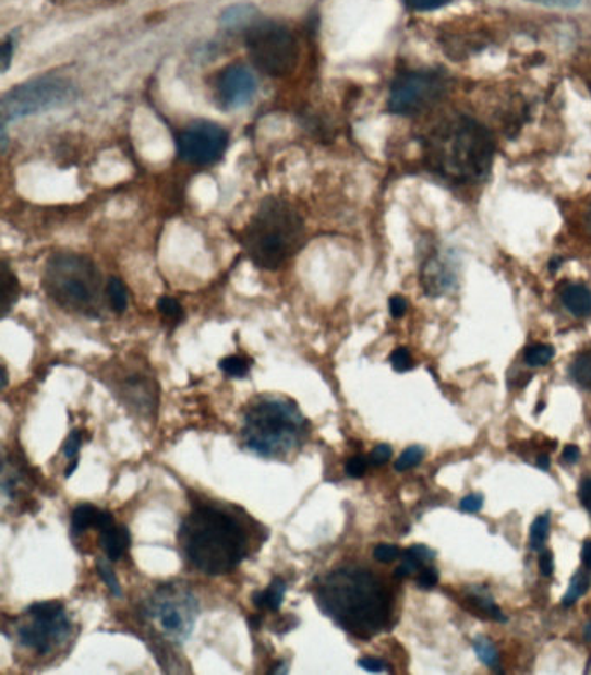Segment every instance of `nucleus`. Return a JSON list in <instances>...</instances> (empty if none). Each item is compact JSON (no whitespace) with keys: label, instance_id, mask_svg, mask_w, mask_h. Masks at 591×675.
<instances>
[{"label":"nucleus","instance_id":"393cba45","mask_svg":"<svg viewBox=\"0 0 591 675\" xmlns=\"http://www.w3.org/2000/svg\"><path fill=\"white\" fill-rule=\"evenodd\" d=\"M555 349L548 345H532L526 349L524 360L529 366H545L554 360Z\"/></svg>","mask_w":591,"mask_h":675},{"label":"nucleus","instance_id":"7c9ffc66","mask_svg":"<svg viewBox=\"0 0 591 675\" xmlns=\"http://www.w3.org/2000/svg\"><path fill=\"white\" fill-rule=\"evenodd\" d=\"M390 365L399 374H405L408 370L413 369V358H411L410 351L406 348H397L393 354H390Z\"/></svg>","mask_w":591,"mask_h":675},{"label":"nucleus","instance_id":"2f4dec72","mask_svg":"<svg viewBox=\"0 0 591 675\" xmlns=\"http://www.w3.org/2000/svg\"><path fill=\"white\" fill-rule=\"evenodd\" d=\"M82 448V433L79 430H73L67 442L63 445V454L67 459L73 460L79 457V451Z\"/></svg>","mask_w":591,"mask_h":675},{"label":"nucleus","instance_id":"2eb2a0df","mask_svg":"<svg viewBox=\"0 0 591 675\" xmlns=\"http://www.w3.org/2000/svg\"><path fill=\"white\" fill-rule=\"evenodd\" d=\"M562 302L570 315L578 316V318L591 316V290L583 284L567 285L562 292Z\"/></svg>","mask_w":591,"mask_h":675},{"label":"nucleus","instance_id":"f03ea898","mask_svg":"<svg viewBox=\"0 0 591 675\" xmlns=\"http://www.w3.org/2000/svg\"><path fill=\"white\" fill-rule=\"evenodd\" d=\"M425 149L432 172L451 183H478L490 174L493 166L491 132L465 116L439 123L429 136Z\"/></svg>","mask_w":591,"mask_h":675},{"label":"nucleus","instance_id":"cd10ccee","mask_svg":"<svg viewBox=\"0 0 591 675\" xmlns=\"http://www.w3.org/2000/svg\"><path fill=\"white\" fill-rule=\"evenodd\" d=\"M473 648H475L479 660H482L486 665H491V667H496V665H498L499 654L490 639H486V637H478V639L473 641Z\"/></svg>","mask_w":591,"mask_h":675},{"label":"nucleus","instance_id":"f8f14e48","mask_svg":"<svg viewBox=\"0 0 591 675\" xmlns=\"http://www.w3.org/2000/svg\"><path fill=\"white\" fill-rule=\"evenodd\" d=\"M155 612L161 629L176 639H186L196 620V601L191 595L176 592L172 586L164 587L155 601Z\"/></svg>","mask_w":591,"mask_h":675},{"label":"nucleus","instance_id":"864d4df0","mask_svg":"<svg viewBox=\"0 0 591 675\" xmlns=\"http://www.w3.org/2000/svg\"><path fill=\"white\" fill-rule=\"evenodd\" d=\"M584 639H587V641H591V622L590 624H587V627H584Z\"/></svg>","mask_w":591,"mask_h":675},{"label":"nucleus","instance_id":"79ce46f5","mask_svg":"<svg viewBox=\"0 0 591 675\" xmlns=\"http://www.w3.org/2000/svg\"><path fill=\"white\" fill-rule=\"evenodd\" d=\"M389 310L394 318H402L408 311V301L402 296H394L389 301Z\"/></svg>","mask_w":591,"mask_h":675},{"label":"nucleus","instance_id":"a19ab883","mask_svg":"<svg viewBox=\"0 0 591 675\" xmlns=\"http://www.w3.org/2000/svg\"><path fill=\"white\" fill-rule=\"evenodd\" d=\"M14 46H16L14 35H9L8 39L4 40V46H2V72H8L9 64L13 60Z\"/></svg>","mask_w":591,"mask_h":675},{"label":"nucleus","instance_id":"58836bf2","mask_svg":"<svg viewBox=\"0 0 591 675\" xmlns=\"http://www.w3.org/2000/svg\"><path fill=\"white\" fill-rule=\"evenodd\" d=\"M451 0H408V4L417 11H435L448 5Z\"/></svg>","mask_w":591,"mask_h":675},{"label":"nucleus","instance_id":"7ed1b4c3","mask_svg":"<svg viewBox=\"0 0 591 675\" xmlns=\"http://www.w3.org/2000/svg\"><path fill=\"white\" fill-rule=\"evenodd\" d=\"M179 540L191 563L212 577L231 574L246 554L245 531L212 507H200L182 522Z\"/></svg>","mask_w":591,"mask_h":675},{"label":"nucleus","instance_id":"ea45409f","mask_svg":"<svg viewBox=\"0 0 591 675\" xmlns=\"http://www.w3.org/2000/svg\"><path fill=\"white\" fill-rule=\"evenodd\" d=\"M408 551L420 561V565L422 566L431 565L432 561L435 559L434 551L425 547V545H413V547L408 549Z\"/></svg>","mask_w":591,"mask_h":675},{"label":"nucleus","instance_id":"09e8293b","mask_svg":"<svg viewBox=\"0 0 591 675\" xmlns=\"http://www.w3.org/2000/svg\"><path fill=\"white\" fill-rule=\"evenodd\" d=\"M246 622H249L250 629H254V630L261 629V625H263V618H261V616H257V615L249 616V620Z\"/></svg>","mask_w":591,"mask_h":675},{"label":"nucleus","instance_id":"473e14b6","mask_svg":"<svg viewBox=\"0 0 591 675\" xmlns=\"http://www.w3.org/2000/svg\"><path fill=\"white\" fill-rule=\"evenodd\" d=\"M373 557H375L378 563L389 565V563L396 561L397 557H401V551H399L396 545L381 544L376 545L375 551H373Z\"/></svg>","mask_w":591,"mask_h":675},{"label":"nucleus","instance_id":"3c124183","mask_svg":"<svg viewBox=\"0 0 591 675\" xmlns=\"http://www.w3.org/2000/svg\"><path fill=\"white\" fill-rule=\"evenodd\" d=\"M538 466H540L541 469H550V459H548V455H541L540 459H538Z\"/></svg>","mask_w":591,"mask_h":675},{"label":"nucleus","instance_id":"dca6fc26","mask_svg":"<svg viewBox=\"0 0 591 675\" xmlns=\"http://www.w3.org/2000/svg\"><path fill=\"white\" fill-rule=\"evenodd\" d=\"M101 545L110 561H119L131 547V533L128 527H111L101 531Z\"/></svg>","mask_w":591,"mask_h":675},{"label":"nucleus","instance_id":"20e7f679","mask_svg":"<svg viewBox=\"0 0 591 675\" xmlns=\"http://www.w3.org/2000/svg\"><path fill=\"white\" fill-rule=\"evenodd\" d=\"M304 219L284 198H266L243 231V246L261 269H278L304 243Z\"/></svg>","mask_w":591,"mask_h":675},{"label":"nucleus","instance_id":"603ef678","mask_svg":"<svg viewBox=\"0 0 591 675\" xmlns=\"http://www.w3.org/2000/svg\"><path fill=\"white\" fill-rule=\"evenodd\" d=\"M79 468V459H73L72 466H68L67 471H64V477H72L73 472Z\"/></svg>","mask_w":591,"mask_h":675},{"label":"nucleus","instance_id":"ddd939ff","mask_svg":"<svg viewBox=\"0 0 591 675\" xmlns=\"http://www.w3.org/2000/svg\"><path fill=\"white\" fill-rule=\"evenodd\" d=\"M257 93V79L245 64H232L220 73L217 96L226 110H238L249 105Z\"/></svg>","mask_w":591,"mask_h":675},{"label":"nucleus","instance_id":"4c0bfd02","mask_svg":"<svg viewBox=\"0 0 591 675\" xmlns=\"http://www.w3.org/2000/svg\"><path fill=\"white\" fill-rule=\"evenodd\" d=\"M358 665H360L361 668H364V671L375 672V674H378V672L389 671V665H387L384 660L373 659V656H364V659L358 660Z\"/></svg>","mask_w":591,"mask_h":675},{"label":"nucleus","instance_id":"37998d69","mask_svg":"<svg viewBox=\"0 0 591 675\" xmlns=\"http://www.w3.org/2000/svg\"><path fill=\"white\" fill-rule=\"evenodd\" d=\"M554 556H552V553H548V551H545L540 557L541 575H543V577H552V575H554Z\"/></svg>","mask_w":591,"mask_h":675},{"label":"nucleus","instance_id":"5fc2aeb1","mask_svg":"<svg viewBox=\"0 0 591 675\" xmlns=\"http://www.w3.org/2000/svg\"><path fill=\"white\" fill-rule=\"evenodd\" d=\"M8 370H5L4 366V369H2V387H8Z\"/></svg>","mask_w":591,"mask_h":675},{"label":"nucleus","instance_id":"1a4fd4ad","mask_svg":"<svg viewBox=\"0 0 591 675\" xmlns=\"http://www.w3.org/2000/svg\"><path fill=\"white\" fill-rule=\"evenodd\" d=\"M26 613L32 620L20 627L17 636L28 650L40 654L49 653L56 642L64 641L70 634V622L64 615L63 604L37 603L28 607Z\"/></svg>","mask_w":591,"mask_h":675},{"label":"nucleus","instance_id":"a211bd4d","mask_svg":"<svg viewBox=\"0 0 591 675\" xmlns=\"http://www.w3.org/2000/svg\"><path fill=\"white\" fill-rule=\"evenodd\" d=\"M0 280H2L0 281V285H2V313L5 316L20 298V284H17L16 275L9 269L5 263L2 264Z\"/></svg>","mask_w":591,"mask_h":675},{"label":"nucleus","instance_id":"423d86ee","mask_svg":"<svg viewBox=\"0 0 591 675\" xmlns=\"http://www.w3.org/2000/svg\"><path fill=\"white\" fill-rule=\"evenodd\" d=\"M304 417L287 401H263L246 415L245 436L249 450L263 457H278L293 450L304 436Z\"/></svg>","mask_w":591,"mask_h":675},{"label":"nucleus","instance_id":"de8ad7c7","mask_svg":"<svg viewBox=\"0 0 591 675\" xmlns=\"http://www.w3.org/2000/svg\"><path fill=\"white\" fill-rule=\"evenodd\" d=\"M581 559H583L584 566H587L588 569H591V540L584 544L583 553H581Z\"/></svg>","mask_w":591,"mask_h":675},{"label":"nucleus","instance_id":"9d476101","mask_svg":"<svg viewBox=\"0 0 591 675\" xmlns=\"http://www.w3.org/2000/svg\"><path fill=\"white\" fill-rule=\"evenodd\" d=\"M444 81L435 72L402 73L394 81L389 110L397 116H417L443 96Z\"/></svg>","mask_w":591,"mask_h":675},{"label":"nucleus","instance_id":"bb28decb","mask_svg":"<svg viewBox=\"0 0 591 675\" xmlns=\"http://www.w3.org/2000/svg\"><path fill=\"white\" fill-rule=\"evenodd\" d=\"M423 454H425V451H423L422 446H410V448H406L401 457L394 463V469H396L397 472H405L417 468V466L422 462Z\"/></svg>","mask_w":591,"mask_h":675},{"label":"nucleus","instance_id":"a18cd8bd","mask_svg":"<svg viewBox=\"0 0 591 675\" xmlns=\"http://www.w3.org/2000/svg\"><path fill=\"white\" fill-rule=\"evenodd\" d=\"M538 4L552 5V8H576L581 0H531Z\"/></svg>","mask_w":591,"mask_h":675},{"label":"nucleus","instance_id":"5701e85b","mask_svg":"<svg viewBox=\"0 0 591 675\" xmlns=\"http://www.w3.org/2000/svg\"><path fill=\"white\" fill-rule=\"evenodd\" d=\"M590 589V577L584 571H578V574L570 580L569 591H567L566 598L562 599L564 606H572L581 595L587 594Z\"/></svg>","mask_w":591,"mask_h":675},{"label":"nucleus","instance_id":"72a5a7b5","mask_svg":"<svg viewBox=\"0 0 591 675\" xmlns=\"http://www.w3.org/2000/svg\"><path fill=\"white\" fill-rule=\"evenodd\" d=\"M367 469V459L363 457V455H355L352 459H349V462L346 463V472L347 477L354 478V480H360L366 474Z\"/></svg>","mask_w":591,"mask_h":675},{"label":"nucleus","instance_id":"49530a36","mask_svg":"<svg viewBox=\"0 0 591 675\" xmlns=\"http://www.w3.org/2000/svg\"><path fill=\"white\" fill-rule=\"evenodd\" d=\"M579 457H581V451H579L576 445H567L566 448H564V454H562V459H564L566 463H576Z\"/></svg>","mask_w":591,"mask_h":675},{"label":"nucleus","instance_id":"4468645a","mask_svg":"<svg viewBox=\"0 0 591 675\" xmlns=\"http://www.w3.org/2000/svg\"><path fill=\"white\" fill-rule=\"evenodd\" d=\"M453 272L446 261L439 260L437 255L431 257L425 263L422 272V285L429 296H441L451 287Z\"/></svg>","mask_w":591,"mask_h":675},{"label":"nucleus","instance_id":"9b49d317","mask_svg":"<svg viewBox=\"0 0 591 675\" xmlns=\"http://www.w3.org/2000/svg\"><path fill=\"white\" fill-rule=\"evenodd\" d=\"M229 145V134L219 123L200 122L191 123L186 131L179 137V155L182 160L191 166H212L222 158Z\"/></svg>","mask_w":591,"mask_h":675},{"label":"nucleus","instance_id":"a878e982","mask_svg":"<svg viewBox=\"0 0 591 675\" xmlns=\"http://www.w3.org/2000/svg\"><path fill=\"white\" fill-rule=\"evenodd\" d=\"M219 369L222 370L228 377L245 378L250 372V363L241 357H228L219 361Z\"/></svg>","mask_w":591,"mask_h":675},{"label":"nucleus","instance_id":"e433bc0d","mask_svg":"<svg viewBox=\"0 0 591 675\" xmlns=\"http://www.w3.org/2000/svg\"><path fill=\"white\" fill-rule=\"evenodd\" d=\"M437 582H439V574H437V569L435 568L423 569L422 574H420L419 580H417L420 589H425V591H429V589H434V587L437 586Z\"/></svg>","mask_w":591,"mask_h":675},{"label":"nucleus","instance_id":"c9c22d12","mask_svg":"<svg viewBox=\"0 0 591 675\" xmlns=\"http://www.w3.org/2000/svg\"><path fill=\"white\" fill-rule=\"evenodd\" d=\"M484 506V497L482 495H478V493H472V495H467V497L461 498L460 509L465 510V513H479Z\"/></svg>","mask_w":591,"mask_h":675},{"label":"nucleus","instance_id":"f704fd0d","mask_svg":"<svg viewBox=\"0 0 591 675\" xmlns=\"http://www.w3.org/2000/svg\"><path fill=\"white\" fill-rule=\"evenodd\" d=\"M390 459H393V448L389 445H378L370 455V463L376 468L389 462Z\"/></svg>","mask_w":591,"mask_h":675},{"label":"nucleus","instance_id":"c85d7f7f","mask_svg":"<svg viewBox=\"0 0 591 675\" xmlns=\"http://www.w3.org/2000/svg\"><path fill=\"white\" fill-rule=\"evenodd\" d=\"M158 311H160V315L164 316L165 320H169V322L179 323L184 316L182 313L181 304L173 298H169V296H165L158 301Z\"/></svg>","mask_w":591,"mask_h":675},{"label":"nucleus","instance_id":"b1692460","mask_svg":"<svg viewBox=\"0 0 591 675\" xmlns=\"http://www.w3.org/2000/svg\"><path fill=\"white\" fill-rule=\"evenodd\" d=\"M550 535V516L543 515L534 519L531 527V549L541 553L545 549L546 539Z\"/></svg>","mask_w":591,"mask_h":675},{"label":"nucleus","instance_id":"f257e3e1","mask_svg":"<svg viewBox=\"0 0 591 675\" xmlns=\"http://www.w3.org/2000/svg\"><path fill=\"white\" fill-rule=\"evenodd\" d=\"M316 603L338 627L363 641H370L389 620V592L366 569L343 568L328 575L316 592Z\"/></svg>","mask_w":591,"mask_h":675},{"label":"nucleus","instance_id":"6e6d98bb","mask_svg":"<svg viewBox=\"0 0 591 675\" xmlns=\"http://www.w3.org/2000/svg\"><path fill=\"white\" fill-rule=\"evenodd\" d=\"M590 226H591V216H590Z\"/></svg>","mask_w":591,"mask_h":675},{"label":"nucleus","instance_id":"4be33fe9","mask_svg":"<svg viewBox=\"0 0 591 675\" xmlns=\"http://www.w3.org/2000/svg\"><path fill=\"white\" fill-rule=\"evenodd\" d=\"M106 293H108V301H110L114 313H119V315L125 313L129 306V293L128 287L123 285L120 278H110L108 287H106Z\"/></svg>","mask_w":591,"mask_h":675},{"label":"nucleus","instance_id":"c03bdc74","mask_svg":"<svg viewBox=\"0 0 591 675\" xmlns=\"http://www.w3.org/2000/svg\"><path fill=\"white\" fill-rule=\"evenodd\" d=\"M579 498L583 502V506L591 513V478L584 480L579 489Z\"/></svg>","mask_w":591,"mask_h":675},{"label":"nucleus","instance_id":"aec40b11","mask_svg":"<svg viewBox=\"0 0 591 675\" xmlns=\"http://www.w3.org/2000/svg\"><path fill=\"white\" fill-rule=\"evenodd\" d=\"M569 374L579 386L591 389V349L575 358V361L570 363Z\"/></svg>","mask_w":591,"mask_h":675},{"label":"nucleus","instance_id":"412c9836","mask_svg":"<svg viewBox=\"0 0 591 675\" xmlns=\"http://www.w3.org/2000/svg\"><path fill=\"white\" fill-rule=\"evenodd\" d=\"M255 9L252 5H234L226 11L222 16V23L226 28H243V26L252 25L254 22Z\"/></svg>","mask_w":591,"mask_h":675},{"label":"nucleus","instance_id":"c756f323","mask_svg":"<svg viewBox=\"0 0 591 675\" xmlns=\"http://www.w3.org/2000/svg\"><path fill=\"white\" fill-rule=\"evenodd\" d=\"M98 574L102 578V582L106 583V587L110 589L111 594L122 598V587H120L119 578L113 574V569L106 565V563H102V561H99Z\"/></svg>","mask_w":591,"mask_h":675},{"label":"nucleus","instance_id":"6e6552de","mask_svg":"<svg viewBox=\"0 0 591 675\" xmlns=\"http://www.w3.org/2000/svg\"><path fill=\"white\" fill-rule=\"evenodd\" d=\"M75 98L76 89L68 79L56 75L32 79L4 94L2 123L16 122L40 111L64 107Z\"/></svg>","mask_w":591,"mask_h":675},{"label":"nucleus","instance_id":"8fccbe9b","mask_svg":"<svg viewBox=\"0 0 591 675\" xmlns=\"http://www.w3.org/2000/svg\"><path fill=\"white\" fill-rule=\"evenodd\" d=\"M269 674H288L287 663H276L275 668H270Z\"/></svg>","mask_w":591,"mask_h":675},{"label":"nucleus","instance_id":"f3484780","mask_svg":"<svg viewBox=\"0 0 591 675\" xmlns=\"http://www.w3.org/2000/svg\"><path fill=\"white\" fill-rule=\"evenodd\" d=\"M285 594H287V583L281 578H275L266 591L255 592L252 601L257 610L278 613L279 607L284 606Z\"/></svg>","mask_w":591,"mask_h":675},{"label":"nucleus","instance_id":"0eeeda50","mask_svg":"<svg viewBox=\"0 0 591 675\" xmlns=\"http://www.w3.org/2000/svg\"><path fill=\"white\" fill-rule=\"evenodd\" d=\"M246 49L255 67L269 77H287L299 63L300 47L296 35L279 23L250 26Z\"/></svg>","mask_w":591,"mask_h":675},{"label":"nucleus","instance_id":"6ab92c4d","mask_svg":"<svg viewBox=\"0 0 591 675\" xmlns=\"http://www.w3.org/2000/svg\"><path fill=\"white\" fill-rule=\"evenodd\" d=\"M99 509H96L89 504L76 507L73 510L72 516V531L73 535H81L85 530H89L91 527L96 528V521H98Z\"/></svg>","mask_w":591,"mask_h":675},{"label":"nucleus","instance_id":"39448f33","mask_svg":"<svg viewBox=\"0 0 591 675\" xmlns=\"http://www.w3.org/2000/svg\"><path fill=\"white\" fill-rule=\"evenodd\" d=\"M47 296L64 310L96 313L101 302V275L96 264L81 254H55L43 277Z\"/></svg>","mask_w":591,"mask_h":675}]
</instances>
